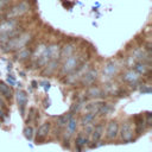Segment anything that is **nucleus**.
Here are the masks:
<instances>
[{
  "instance_id": "5",
  "label": "nucleus",
  "mask_w": 152,
  "mask_h": 152,
  "mask_svg": "<svg viewBox=\"0 0 152 152\" xmlns=\"http://www.w3.org/2000/svg\"><path fill=\"white\" fill-rule=\"evenodd\" d=\"M77 126H78V120L72 115L68 120V122L65 124V126H64V128L62 131V135L61 137H62V141H63L64 146L69 147V142L71 141L72 137L75 135L76 129H77Z\"/></svg>"
},
{
  "instance_id": "16",
  "label": "nucleus",
  "mask_w": 152,
  "mask_h": 152,
  "mask_svg": "<svg viewBox=\"0 0 152 152\" xmlns=\"http://www.w3.org/2000/svg\"><path fill=\"white\" fill-rule=\"evenodd\" d=\"M17 102H18V108L20 110L21 116H25V108L27 104V94L24 90H19L17 93Z\"/></svg>"
},
{
  "instance_id": "3",
  "label": "nucleus",
  "mask_w": 152,
  "mask_h": 152,
  "mask_svg": "<svg viewBox=\"0 0 152 152\" xmlns=\"http://www.w3.org/2000/svg\"><path fill=\"white\" fill-rule=\"evenodd\" d=\"M30 39H31V34L28 32H21L18 36L11 38L8 42H6L2 46H4V50L6 52L18 51L19 49L26 46V44L30 42Z\"/></svg>"
},
{
  "instance_id": "25",
  "label": "nucleus",
  "mask_w": 152,
  "mask_h": 152,
  "mask_svg": "<svg viewBox=\"0 0 152 152\" xmlns=\"http://www.w3.org/2000/svg\"><path fill=\"white\" fill-rule=\"evenodd\" d=\"M7 2H8V0H0V11L4 10V8L6 7Z\"/></svg>"
},
{
  "instance_id": "22",
  "label": "nucleus",
  "mask_w": 152,
  "mask_h": 152,
  "mask_svg": "<svg viewBox=\"0 0 152 152\" xmlns=\"http://www.w3.org/2000/svg\"><path fill=\"white\" fill-rule=\"evenodd\" d=\"M31 52H32L31 49L24 46V48H21V49L18 50V52H17V55H15V58H17V61H19V62H25L26 59L30 58Z\"/></svg>"
},
{
  "instance_id": "13",
  "label": "nucleus",
  "mask_w": 152,
  "mask_h": 152,
  "mask_svg": "<svg viewBox=\"0 0 152 152\" xmlns=\"http://www.w3.org/2000/svg\"><path fill=\"white\" fill-rule=\"evenodd\" d=\"M104 94L103 89L99 86H89L87 87V90L84 91V96L86 97H89L91 100H97V99H101Z\"/></svg>"
},
{
  "instance_id": "19",
  "label": "nucleus",
  "mask_w": 152,
  "mask_h": 152,
  "mask_svg": "<svg viewBox=\"0 0 152 152\" xmlns=\"http://www.w3.org/2000/svg\"><path fill=\"white\" fill-rule=\"evenodd\" d=\"M58 62L59 61H49L42 69V74L44 75V76H50V75H53L55 74V71L57 70V68H58Z\"/></svg>"
},
{
  "instance_id": "10",
  "label": "nucleus",
  "mask_w": 152,
  "mask_h": 152,
  "mask_svg": "<svg viewBox=\"0 0 152 152\" xmlns=\"http://www.w3.org/2000/svg\"><path fill=\"white\" fill-rule=\"evenodd\" d=\"M103 134H104V124L103 122L94 124V128L91 131V134L89 135V141L93 142L90 146L91 147L96 146V142H100V140L102 139Z\"/></svg>"
},
{
  "instance_id": "15",
  "label": "nucleus",
  "mask_w": 152,
  "mask_h": 152,
  "mask_svg": "<svg viewBox=\"0 0 152 152\" xmlns=\"http://www.w3.org/2000/svg\"><path fill=\"white\" fill-rule=\"evenodd\" d=\"M50 132H51V122H49V121L43 122V124L38 127V129H37V132H36V134H37V141L44 140V139L49 135Z\"/></svg>"
},
{
  "instance_id": "23",
  "label": "nucleus",
  "mask_w": 152,
  "mask_h": 152,
  "mask_svg": "<svg viewBox=\"0 0 152 152\" xmlns=\"http://www.w3.org/2000/svg\"><path fill=\"white\" fill-rule=\"evenodd\" d=\"M24 135L27 140H32L34 137V128L31 125H26L24 128Z\"/></svg>"
},
{
  "instance_id": "17",
  "label": "nucleus",
  "mask_w": 152,
  "mask_h": 152,
  "mask_svg": "<svg viewBox=\"0 0 152 152\" xmlns=\"http://www.w3.org/2000/svg\"><path fill=\"white\" fill-rule=\"evenodd\" d=\"M134 71H137L140 76L142 75H147L148 72H150V70H151V66H150V62H145V61H137L135 63H134Z\"/></svg>"
},
{
  "instance_id": "12",
  "label": "nucleus",
  "mask_w": 152,
  "mask_h": 152,
  "mask_svg": "<svg viewBox=\"0 0 152 152\" xmlns=\"http://www.w3.org/2000/svg\"><path fill=\"white\" fill-rule=\"evenodd\" d=\"M140 77L141 76L137 71H134L133 69H128L122 74L121 80H122V82H125L129 86H137L138 82L140 81Z\"/></svg>"
},
{
  "instance_id": "20",
  "label": "nucleus",
  "mask_w": 152,
  "mask_h": 152,
  "mask_svg": "<svg viewBox=\"0 0 152 152\" xmlns=\"http://www.w3.org/2000/svg\"><path fill=\"white\" fill-rule=\"evenodd\" d=\"M96 118H97V115L94 114V113H83L81 119H80V124H81L82 127H86V126H89V125H94Z\"/></svg>"
},
{
  "instance_id": "18",
  "label": "nucleus",
  "mask_w": 152,
  "mask_h": 152,
  "mask_svg": "<svg viewBox=\"0 0 152 152\" xmlns=\"http://www.w3.org/2000/svg\"><path fill=\"white\" fill-rule=\"evenodd\" d=\"M88 142H89V137L87 134H84L83 132H80L75 138V147L78 151H81L83 147H86L88 145Z\"/></svg>"
},
{
  "instance_id": "4",
  "label": "nucleus",
  "mask_w": 152,
  "mask_h": 152,
  "mask_svg": "<svg viewBox=\"0 0 152 152\" xmlns=\"http://www.w3.org/2000/svg\"><path fill=\"white\" fill-rule=\"evenodd\" d=\"M135 137V129H134V124L131 122L129 120L124 121L121 125H119V138L122 142L129 144L134 141Z\"/></svg>"
},
{
  "instance_id": "21",
  "label": "nucleus",
  "mask_w": 152,
  "mask_h": 152,
  "mask_svg": "<svg viewBox=\"0 0 152 152\" xmlns=\"http://www.w3.org/2000/svg\"><path fill=\"white\" fill-rule=\"evenodd\" d=\"M0 95H1L5 100H7V101H10V100L12 99V96H13V90H12V88H11L8 84H6L5 82H2V81H0Z\"/></svg>"
},
{
  "instance_id": "1",
  "label": "nucleus",
  "mask_w": 152,
  "mask_h": 152,
  "mask_svg": "<svg viewBox=\"0 0 152 152\" xmlns=\"http://www.w3.org/2000/svg\"><path fill=\"white\" fill-rule=\"evenodd\" d=\"M21 33L18 28V21L15 19H6L0 23V44L4 45L11 38Z\"/></svg>"
},
{
  "instance_id": "24",
  "label": "nucleus",
  "mask_w": 152,
  "mask_h": 152,
  "mask_svg": "<svg viewBox=\"0 0 152 152\" xmlns=\"http://www.w3.org/2000/svg\"><path fill=\"white\" fill-rule=\"evenodd\" d=\"M139 91L140 93H145V94H150L151 93V86L147 83V84H141L139 87Z\"/></svg>"
},
{
  "instance_id": "2",
  "label": "nucleus",
  "mask_w": 152,
  "mask_h": 152,
  "mask_svg": "<svg viewBox=\"0 0 152 152\" xmlns=\"http://www.w3.org/2000/svg\"><path fill=\"white\" fill-rule=\"evenodd\" d=\"M31 61L37 68H43L49 61H50V55H49V45L45 43L39 44L32 52H31Z\"/></svg>"
},
{
  "instance_id": "6",
  "label": "nucleus",
  "mask_w": 152,
  "mask_h": 152,
  "mask_svg": "<svg viewBox=\"0 0 152 152\" xmlns=\"http://www.w3.org/2000/svg\"><path fill=\"white\" fill-rule=\"evenodd\" d=\"M83 63V59L81 57L80 53H74L70 57H68L66 59L63 61L62 66H61V74L62 75H68L70 72H72L76 68H78L81 64Z\"/></svg>"
},
{
  "instance_id": "8",
  "label": "nucleus",
  "mask_w": 152,
  "mask_h": 152,
  "mask_svg": "<svg viewBox=\"0 0 152 152\" xmlns=\"http://www.w3.org/2000/svg\"><path fill=\"white\" fill-rule=\"evenodd\" d=\"M31 6L28 4V1L24 0L17 5H14L7 13V19H15V18H19V17H23L24 14H26L28 11H30Z\"/></svg>"
},
{
  "instance_id": "7",
  "label": "nucleus",
  "mask_w": 152,
  "mask_h": 152,
  "mask_svg": "<svg viewBox=\"0 0 152 152\" xmlns=\"http://www.w3.org/2000/svg\"><path fill=\"white\" fill-rule=\"evenodd\" d=\"M119 72V64L115 61H109L104 64L103 69H102V74H101V80L102 82H109L112 81L115 75H118Z\"/></svg>"
},
{
  "instance_id": "14",
  "label": "nucleus",
  "mask_w": 152,
  "mask_h": 152,
  "mask_svg": "<svg viewBox=\"0 0 152 152\" xmlns=\"http://www.w3.org/2000/svg\"><path fill=\"white\" fill-rule=\"evenodd\" d=\"M76 51V45L74 43H66L65 45H63L61 48V51H59V61H64L68 57H70L71 55H74Z\"/></svg>"
},
{
  "instance_id": "11",
  "label": "nucleus",
  "mask_w": 152,
  "mask_h": 152,
  "mask_svg": "<svg viewBox=\"0 0 152 152\" xmlns=\"http://www.w3.org/2000/svg\"><path fill=\"white\" fill-rule=\"evenodd\" d=\"M97 76H99V72L96 69L91 68V69H88L83 76L80 78V83L82 87H89V86H93L95 83V81L97 80Z\"/></svg>"
},
{
  "instance_id": "9",
  "label": "nucleus",
  "mask_w": 152,
  "mask_h": 152,
  "mask_svg": "<svg viewBox=\"0 0 152 152\" xmlns=\"http://www.w3.org/2000/svg\"><path fill=\"white\" fill-rule=\"evenodd\" d=\"M103 135L106 137V139L108 141H114L118 139V137H119V122H118V120L114 119L107 124Z\"/></svg>"
}]
</instances>
